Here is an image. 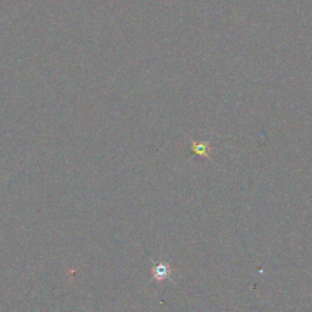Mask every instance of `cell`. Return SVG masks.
<instances>
[{
  "label": "cell",
  "instance_id": "2",
  "mask_svg": "<svg viewBox=\"0 0 312 312\" xmlns=\"http://www.w3.org/2000/svg\"><path fill=\"white\" fill-rule=\"evenodd\" d=\"M192 151L193 154L204 156V158H210L211 145L209 142H194L192 140Z\"/></svg>",
  "mask_w": 312,
  "mask_h": 312
},
{
  "label": "cell",
  "instance_id": "1",
  "mask_svg": "<svg viewBox=\"0 0 312 312\" xmlns=\"http://www.w3.org/2000/svg\"><path fill=\"white\" fill-rule=\"evenodd\" d=\"M171 275V266L167 263H159L152 266V277L158 282L167 279Z\"/></svg>",
  "mask_w": 312,
  "mask_h": 312
}]
</instances>
